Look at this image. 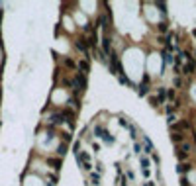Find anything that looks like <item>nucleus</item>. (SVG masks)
<instances>
[{"label":"nucleus","mask_w":196,"mask_h":186,"mask_svg":"<svg viewBox=\"0 0 196 186\" xmlns=\"http://www.w3.org/2000/svg\"><path fill=\"white\" fill-rule=\"evenodd\" d=\"M84 86H86V77H84V74H81V73H78L77 77H75V81L71 82V88L75 90V92H78V90H82Z\"/></svg>","instance_id":"obj_1"},{"label":"nucleus","mask_w":196,"mask_h":186,"mask_svg":"<svg viewBox=\"0 0 196 186\" xmlns=\"http://www.w3.org/2000/svg\"><path fill=\"white\" fill-rule=\"evenodd\" d=\"M194 69H196V59H194V57H190V59L186 61V65L181 69V73H182V74H186V77H190V74L194 73Z\"/></svg>","instance_id":"obj_2"},{"label":"nucleus","mask_w":196,"mask_h":186,"mask_svg":"<svg viewBox=\"0 0 196 186\" xmlns=\"http://www.w3.org/2000/svg\"><path fill=\"white\" fill-rule=\"evenodd\" d=\"M114 49H112V43H110V37L106 35V37H102V53L104 55H110Z\"/></svg>","instance_id":"obj_3"},{"label":"nucleus","mask_w":196,"mask_h":186,"mask_svg":"<svg viewBox=\"0 0 196 186\" xmlns=\"http://www.w3.org/2000/svg\"><path fill=\"white\" fill-rule=\"evenodd\" d=\"M75 47L78 51H82V53H86V39L84 37H78V39L75 41Z\"/></svg>","instance_id":"obj_4"},{"label":"nucleus","mask_w":196,"mask_h":186,"mask_svg":"<svg viewBox=\"0 0 196 186\" xmlns=\"http://www.w3.org/2000/svg\"><path fill=\"white\" fill-rule=\"evenodd\" d=\"M47 164H51L55 171H59V167H61V159H59V157H49V159H47Z\"/></svg>","instance_id":"obj_5"},{"label":"nucleus","mask_w":196,"mask_h":186,"mask_svg":"<svg viewBox=\"0 0 196 186\" xmlns=\"http://www.w3.org/2000/svg\"><path fill=\"white\" fill-rule=\"evenodd\" d=\"M63 65H65L67 69H71V71H75L77 69V63L71 59V57H63Z\"/></svg>","instance_id":"obj_6"},{"label":"nucleus","mask_w":196,"mask_h":186,"mask_svg":"<svg viewBox=\"0 0 196 186\" xmlns=\"http://www.w3.org/2000/svg\"><path fill=\"white\" fill-rule=\"evenodd\" d=\"M77 69H81V74H84V77H86V73H88V61L84 59V61H81L77 65Z\"/></svg>","instance_id":"obj_7"},{"label":"nucleus","mask_w":196,"mask_h":186,"mask_svg":"<svg viewBox=\"0 0 196 186\" xmlns=\"http://www.w3.org/2000/svg\"><path fill=\"white\" fill-rule=\"evenodd\" d=\"M190 168H192V167H190V163H181V164H178V168H177V171L181 172V174H186V172L190 171Z\"/></svg>","instance_id":"obj_8"},{"label":"nucleus","mask_w":196,"mask_h":186,"mask_svg":"<svg viewBox=\"0 0 196 186\" xmlns=\"http://www.w3.org/2000/svg\"><path fill=\"white\" fill-rule=\"evenodd\" d=\"M137 92H139V96H147V94H149V86H147L145 82H143V84H139Z\"/></svg>","instance_id":"obj_9"},{"label":"nucleus","mask_w":196,"mask_h":186,"mask_svg":"<svg viewBox=\"0 0 196 186\" xmlns=\"http://www.w3.org/2000/svg\"><path fill=\"white\" fill-rule=\"evenodd\" d=\"M139 163H141V168H143V172L149 171V159H147V157H139Z\"/></svg>","instance_id":"obj_10"},{"label":"nucleus","mask_w":196,"mask_h":186,"mask_svg":"<svg viewBox=\"0 0 196 186\" xmlns=\"http://www.w3.org/2000/svg\"><path fill=\"white\" fill-rule=\"evenodd\" d=\"M165 96H167V98L173 102V100L177 98V90H174V88H169V90H165Z\"/></svg>","instance_id":"obj_11"},{"label":"nucleus","mask_w":196,"mask_h":186,"mask_svg":"<svg viewBox=\"0 0 196 186\" xmlns=\"http://www.w3.org/2000/svg\"><path fill=\"white\" fill-rule=\"evenodd\" d=\"M171 139H173V143H182L184 133H173V135H171Z\"/></svg>","instance_id":"obj_12"},{"label":"nucleus","mask_w":196,"mask_h":186,"mask_svg":"<svg viewBox=\"0 0 196 186\" xmlns=\"http://www.w3.org/2000/svg\"><path fill=\"white\" fill-rule=\"evenodd\" d=\"M90 182H92L94 186H98V184H100V174H98V172H96V174H94V172L90 174Z\"/></svg>","instance_id":"obj_13"},{"label":"nucleus","mask_w":196,"mask_h":186,"mask_svg":"<svg viewBox=\"0 0 196 186\" xmlns=\"http://www.w3.org/2000/svg\"><path fill=\"white\" fill-rule=\"evenodd\" d=\"M157 30L161 31V34H165V31L169 30V26H167V22H159V24H157Z\"/></svg>","instance_id":"obj_14"},{"label":"nucleus","mask_w":196,"mask_h":186,"mask_svg":"<svg viewBox=\"0 0 196 186\" xmlns=\"http://www.w3.org/2000/svg\"><path fill=\"white\" fill-rule=\"evenodd\" d=\"M171 57H173V55H171L169 51H165V53H163V61H165V65H171V61H173Z\"/></svg>","instance_id":"obj_15"},{"label":"nucleus","mask_w":196,"mask_h":186,"mask_svg":"<svg viewBox=\"0 0 196 186\" xmlns=\"http://www.w3.org/2000/svg\"><path fill=\"white\" fill-rule=\"evenodd\" d=\"M177 157H178V161H186V159H188V153H184V151L178 149V151H177Z\"/></svg>","instance_id":"obj_16"},{"label":"nucleus","mask_w":196,"mask_h":186,"mask_svg":"<svg viewBox=\"0 0 196 186\" xmlns=\"http://www.w3.org/2000/svg\"><path fill=\"white\" fill-rule=\"evenodd\" d=\"M157 94H159V98H157V100H159V104H163V102H165V88H159V92H157Z\"/></svg>","instance_id":"obj_17"},{"label":"nucleus","mask_w":196,"mask_h":186,"mask_svg":"<svg viewBox=\"0 0 196 186\" xmlns=\"http://www.w3.org/2000/svg\"><path fill=\"white\" fill-rule=\"evenodd\" d=\"M65 151H67V145L63 143V145H59V149H57V153H59V159H61L63 155H65Z\"/></svg>","instance_id":"obj_18"},{"label":"nucleus","mask_w":196,"mask_h":186,"mask_svg":"<svg viewBox=\"0 0 196 186\" xmlns=\"http://www.w3.org/2000/svg\"><path fill=\"white\" fill-rule=\"evenodd\" d=\"M178 149H181V151H184V153H188V155H190V145H188V143H181V147H178Z\"/></svg>","instance_id":"obj_19"},{"label":"nucleus","mask_w":196,"mask_h":186,"mask_svg":"<svg viewBox=\"0 0 196 186\" xmlns=\"http://www.w3.org/2000/svg\"><path fill=\"white\" fill-rule=\"evenodd\" d=\"M98 24H100V28H108V20H106L104 16H102V18H98Z\"/></svg>","instance_id":"obj_20"},{"label":"nucleus","mask_w":196,"mask_h":186,"mask_svg":"<svg viewBox=\"0 0 196 186\" xmlns=\"http://www.w3.org/2000/svg\"><path fill=\"white\" fill-rule=\"evenodd\" d=\"M173 84H174V88H181V86H182V81H181V77H174Z\"/></svg>","instance_id":"obj_21"},{"label":"nucleus","mask_w":196,"mask_h":186,"mask_svg":"<svg viewBox=\"0 0 196 186\" xmlns=\"http://www.w3.org/2000/svg\"><path fill=\"white\" fill-rule=\"evenodd\" d=\"M134 153H135V155H141V153H143V149H141L139 143H135V145H134Z\"/></svg>","instance_id":"obj_22"},{"label":"nucleus","mask_w":196,"mask_h":186,"mask_svg":"<svg viewBox=\"0 0 196 186\" xmlns=\"http://www.w3.org/2000/svg\"><path fill=\"white\" fill-rule=\"evenodd\" d=\"M47 178L51 180V186H55V184H57V174H47Z\"/></svg>","instance_id":"obj_23"},{"label":"nucleus","mask_w":196,"mask_h":186,"mask_svg":"<svg viewBox=\"0 0 196 186\" xmlns=\"http://www.w3.org/2000/svg\"><path fill=\"white\" fill-rule=\"evenodd\" d=\"M157 8H159V10H161V12H163V14H165V12H167V6H165V2H157Z\"/></svg>","instance_id":"obj_24"},{"label":"nucleus","mask_w":196,"mask_h":186,"mask_svg":"<svg viewBox=\"0 0 196 186\" xmlns=\"http://www.w3.org/2000/svg\"><path fill=\"white\" fill-rule=\"evenodd\" d=\"M92 151L94 153H100V145H98V143H92Z\"/></svg>","instance_id":"obj_25"},{"label":"nucleus","mask_w":196,"mask_h":186,"mask_svg":"<svg viewBox=\"0 0 196 186\" xmlns=\"http://www.w3.org/2000/svg\"><path fill=\"white\" fill-rule=\"evenodd\" d=\"M96 171H98V174H100V172H104V167H102V163H96Z\"/></svg>","instance_id":"obj_26"},{"label":"nucleus","mask_w":196,"mask_h":186,"mask_svg":"<svg viewBox=\"0 0 196 186\" xmlns=\"http://www.w3.org/2000/svg\"><path fill=\"white\" fill-rule=\"evenodd\" d=\"M151 159H153V161H155V163H159V155H157V153H155V151H153V153H151Z\"/></svg>","instance_id":"obj_27"},{"label":"nucleus","mask_w":196,"mask_h":186,"mask_svg":"<svg viewBox=\"0 0 196 186\" xmlns=\"http://www.w3.org/2000/svg\"><path fill=\"white\" fill-rule=\"evenodd\" d=\"M143 186H157V184L153 182V180H145V184H143Z\"/></svg>","instance_id":"obj_28"},{"label":"nucleus","mask_w":196,"mask_h":186,"mask_svg":"<svg viewBox=\"0 0 196 186\" xmlns=\"http://www.w3.org/2000/svg\"><path fill=\"white\" fill-rule=\"evenodd\" d=\"M194 35H196V30H194Z\"/></svg>","instance_id":"obj_29"},{"label":"nucleus","mask_w":196,"mask_h":186,"mask_svg":"<svg viewBox=\"0 0 196 186\" xmlns=\"http://www.w3.org/2000/svg\"><path fill=\"white\" fill-rule=\"evenodd\" d=\"M194 59H196V57H194Z\"/></svg>","instance_id":"obj_30"}]
</instances>
